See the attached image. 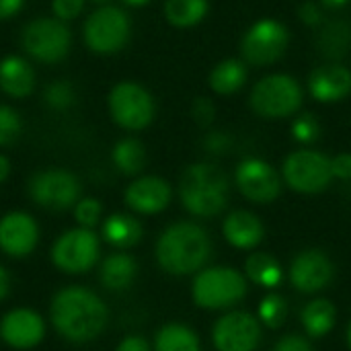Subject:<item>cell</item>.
<instances>
[{"label":"cell","instance_id":"ab89813d","mask_svg":"<svg viewBox=\"0 0 351 351\" xmlns=\"http://www.w3.org/2000/svg\"><path fill=\"white\" fill-rule=\"evenodd\" d=\"M331 169H333V177L341 179V181H350L351 179V154L343 152L337 154L335 158H331Z\"/></svg>","mask_w":351,"mask_h":351},{"label":"cell","instance_id":"d590c367","mask_svg":"<svg viewBox=\"0 0 351 351\" xmlns=\"http://www.w3.org/2000/svg\"><path fill=\"white\" fill-rule=\"evenodd\" d=\"M191 113H193V119L199 123V125H210L214 121V103L208 99V97H197L193 101V107H191Z\"/></svg>","mask_w":351,"mask_h":351},{"label":"cell","instance_id":"277c9868","mask_svg":"<svg viewBox=\"0 0 351 351\" xmlns=\"http://www.w3.org/2000/svg\"><path fill=\"white\" fill-rule=\"evenodd\" d=\"M191 296L199 308L224 311L247 296V280L232 267H210L195 276Z\"/></svg>","mask_w":351,"mask_h":351},{"label":"cell","instance_id":"8992f818","mask_svg":"<svg viewBox=\"0 0 351 351\" xmlns=\"http://www.w3.org/2000/svg\"><path fill=\"white\" fill-rule=\"evenodd\" d=\"M282 175L290 189L298 193H321L329 187L333 179L331 158L317 150H296L292 152L282 167Z\"/></svg>","mask_w":351,"mask_h":351},{"label":"cell","instance_id":"9c48e42d","mask_svg":"<svg viewBox=\"0 0 351 351\" xmlns=\"http://www.w3.org/2000/svg\"><path fill=\"white\" fill-rule=\"evenodd\" d=\"M109 111L117 125L138 132L154 119V101L136 82H119L109 95Z\"/></svg>","mask_w":351,"mask_h":351},{"label":"cell","instance_id":"cb8c5ba5","mask_svg":"<svg viewBox=\"0 0 351 351\" xmlns=\"http://www.w3.org/2000/svg\"><path fill=\"white\" fill-rule=\"evenodd\" d=\"M103 237L109 245L128 249L142 239V224L130 214H113L103 224Z\"/></svg>","mask_w":351,"mask_h":351},{"label":"cell","instance_id":"5bb4252c","mask_svg":"<svg viewBox=\"0 0 351 351\" xmlns=\"http://www.w3.org/2000/svg\"><path fill=\"white\" fill-rule=\"evenodd\" d=\"M234 181L239 191L253 204H269L282 191V177L261 158H245L234 171Z\"/></svg>","mask_w":351,"mask_h":351},{"label":"cell","instance_id":"5b68a950","mask_svg":"<svg viewBox=\"0 0 351 351\" xmlns=\"http://www.w3.org/2000/svg\"><path fill=\"white\" fill-rule=\"evenodd\" d=\"M302 86L290 74H271L261 78L249 97L251 109L267 119H282L298 113L302 107Z\"/></svg>","mask_w":351,"mask_h":351},{"label":"cell","instance_id":"7a4b0ae2","mask_svg":"<svg viewBox=\"0 0 351 351\" xmlns=\"http://www.w3.org/2000/svg\"><path fill=\"white\" fill-rule=\"evenodd\" d=\"M212 253L208 232L193 222L171 224L156 241V261L171 276L197 274Z\"/></svg>","mask_w":351,"mask_h":351},{"label":"cell","instance_id":"ffe728a7","mask_svg":"<svg viewBox=\"0 0 351 351\" xmlns=\"http://www.w3.org/2000/svg\"><path fill=\"white\" fill-rule=\"evenodd\" d=\"M222 234L237 249H253L263 241L265 228L255 214L247 210H237L226 216L222 224Z\"/></svg>","mask_w":351,"mask_h":351},{"label":"cell","instance_id":"30bf717a","mask_svg":"<svg viewBox=\"0 0 351 351\" xmlns=\"http://www.w3.org/2000/svg\"><path fill=\"white\" fill-rule=\"evenodd\" d=\"M99 259V239L90 228H74L62 234L51 249V261L66 274H86Z\"/></svg>","mask_w":351,"mask_h":351},{"label":"cell","instance_id":"4316f807","mask_svg":"<svg viewBox=\"0 0 351 351\" xmlns=\"http://www.w3.org/2000/svg\"><path fill=\"white\" fill-rule=\"evenodd\" d=\"M154 351H199V337L193 329L171 323L156 333Z\"/></svg>","mask_w":351,"mask_h":351},{"label":"cell","instance_id":"4fadbf2b","mask_svg":"<svg viewBox=\"0 0 351 351\" xmlns=\"http://www.w3.org/2000/svg\"><path fill=\"white\" fill-rule=\"evenodd\" d=\"M212 339L218 351H255L261 343L259 319L245 311H234L216 321Z\"/></svg>","mask_w":351,"mask_h":351},{"label":"cell","instance_id":"6da1fadb","mask_svg":"<svg viewBox=\"0 0 351 351\" xmlns=\"http://www.w3.org/2000/svg\"><path fill=\"white\" fill-rule=\"evenodd\" d=\"M107 306L90 290L70 286L60 290L49 306V319L56 331L74 343H86L99 337L107 325Z\"/></svg>","mask_w":351,"mask_h":351},{"label":"cell","instance_id":"e575fe53","mask_svg":"<svg viewBox=\"0 0 351 351\" xmlns=\"http://www.w3.org/2000/svg\"><path fill=\"white\" fill-rule=\"evenodd\" d=\"M74 216H76V222L80 224V228H93L101 220V204L90 197L80 199L74 206Z\"/></svg>","mask_w":351,"mask_h":351},{"label":"cell","instance_id":"7bdbcfd3","mask_svg":"<svg viewBox=\"0 0 351 351\" xmlns=\"http://www.w3.org/2000/svg\"><path fill=\"white\" fill-rule=\"evenodd\" d=\"M21 6H23V0H0V21L16 14Z\"/></svg>","mask_w":351,"mask_h":351},{"label":"cell","instance_id":"ac0fdd59","mask_svg":"<svg viewBox=\"0 0 351 351\" xmlns=\"http://www.w3.org/2000/svg\"><path fill=\"white\" fill-rule=\"evenodd\" d=\"M308 90L319 103H337L351 93V70L343 64H323L308 76Z\"/></svg>","mask_w":351,"mask_h":351},{"label":"cell","instance_id":"74e56055","mask_svg":"<svg viewBox=\"0 0 351 351\" xmlns=\"http://www.w3.org/2000/svg\"><path fill=\"white\" fill-rule=\"evenodd\" d=\"M84 6V0H53V12L62 21H70L80 14Z\"/></svg>","mask_w":351,"mask_h":351},{"label":"cell","instance_id":"83f0119b","mask_svg":"<svg viewBox=\"0 0 351 351\" xmlns=\"http://www.w3.org/2000/svg\"><path fill=\"white\" fill-rule=\"evenodd\" d=\"M210 10L208 0H167L165 16L173 27H193L206 19Z\"/></svg>","mask_w":351,"mask_h":351},{"label":"cell","instance_id":"681fc988","mask_svg":"<svg viewBox=\"0 0 351 351\" xmlns=\"http://www.w3.org/2000/svg\"><path fill=\"white\" fill-rule=\"evenodd\" d=\"M93 2H99V4H103V2H107V0H93Z\"/></svg>","mask_w":351,"mask_h":351},{"label":"cell","instance_id":"3957f363","mask_svg":"<svg viewBox=\"0 0 351 351\" xmlns=\"http://www.w3.org/2000/svg\"><path fill=\"white\" fill-rule=\"evenodd\" d=\"M228 179L214 162L189 165L179 181L183 208L197 218H214L228 206Z\"/></svg>","mask_w":351,"mask_h":351},{"label":"cell","instance_id":"ee69618b","mask_svg":"<svg viewBox=\"0 0 351 351\" xmlns=\"http://www.w3.org/2000/svg\"><path fill=\"white\" fill-rule=\"evenodd\" d=\"M8 288H10V278H8L6 269L0 265V300H2V298H6Z\"/></svg>","mask_w":351,"mask_h":351},{"label":"cell","instance_id":"1f68e13d","mask_svg":"<svg viewBox=\"0 0 351 351\" xmlns=\"http://www.w3.org/2000/svg\"><path fill=\"white\" fill-rule=\"evenodd\" d=\"M292 136L300 144H313L321 136V123L313 113H302L292 123Z\"/></svg>","mask_w":351,"mask_h":351},{"label":"cell","instance_id":"d4e9b609","mask_svg":"<svg viewBox=\"0 0 351 351\" xmlns=\"http://www.w3.org/2000/svg\"><path fill=\"white\" fill-rule=\"evenodd\" d=\"M138 274V265L134 257L125 253L109 255L101 265V282L109 290H125Z\"/></svg>","mask_w":351,"mask_h":351},{"label":"cell","instance_id":"836d02e7","mask_svg":"<svg viewBox=\"0 0 351 351\" xmlns=\"http://www.w3.org/2000/svg\"><path fill=\"white\" fill-rule=\"evenodd\" d=\"M21 132V117L6 105H0V146L10 144Z\"/></svg>","mask_w":351,"mask_h":351},{"label":"cell","instance_id":"4dcf8cb0","mask_svg":"<svg viewBox=\"0 0 351 351\" xmlns=\"http://www.w3.org/2000/svg\"><path fill=\"white\" fill-rule=\"evenodd\" d=\"M288 304L280 294H267L259 304V321L269 329H280L286 323Z\"/></svg>","mask_w":351,"mask_h":351},{"label":"cell","instance_id":"f35d334b","mask_svg":"<svg viewBox=\"0 0 351 351\" xmlns=\"http://www.w3.org/2000/svg\"><path fill=\"white\" fill-rule=\"evenodd\" d=\"M274 351H313V346L302 335H286L276 343Z\"/></svg>","mask_w":351,"mask_h":351},{"label":"cell","instance_id":"7dc6e473","mask_svg":"<svg viewBox=\"0 0 351 351\" xmlns=\"http://www.w3.org/2000/svg\"><path fill=\"white\" fill-rule=\"evenodd\" d=\"M125 4H130V6H144V4H148L150 0H123Z\"/></svg>","mask_w":351,"mask_h":351},{"label":"cell","instance_id":"8d00e7d4","mask_svg":"<svg viewBox=\"0 0 351 351\" xmlns=\"http://www.w3.org/2000/svg\"><path fill=\"white\" fill-rule=\"evenodd\" d=\"M298 16H300V21H302L304 25H308V27H317V25L323 23V10H321L319 4L313 2V0H306V2H302V4L298 6Z\"/></svg>","mask_w":351,"mask_h":351},{"label":"cell","instance_id":"484cf974","mask_svg":"<svg viewBox=\"0 0 351 351\" xmlns=\"http://www.w3.org/2000/svg\"><path fill=\"white\" fill-rule=\"evenodd\" d=\"M245 274L261 288H276L284 278L282 265L269 253H251L245 261Z\"/></svg>","mask_w":351,"mask_h":351},{"label":"cell","instance_id":"52a82bcc","mask_svg":"<svg viewBox=\"0 0 351 351\" xmlns=\"http://www.w3.org/2000/svg\"><path fill=\"white\" fill-rule=\"evenodd\" d=\"M290 33L276 19H261L249 27L241 41V51L247 64L257 68L276 64L288 49Z\"/></svg>","mask_w":351,"mask_h":351},{"label":"cell","instance_id":"b9f144b4","mask_svg":"<svg viewBox=\"0 0 351 351\" xmlns=\"http://www.w3.org/2000/svg\"><path fill=\"white\" fill-rule=\"evenodd\" d=\"M115 351H150V346L144 337L132 335V337H125Z\"/></svg>","mask_w":351,"mask_h":351},{"label":"cell","instance_id":"603a6c76","mask_svg":"<svg viewBox=\"0 0 351 351\" xmlns=\"http://www.w3.org/2000/svg\"><path fill=\"white\" fill-rule=\"evenodd\" d=\"M335 319H337V308L327 298L311 300L300 315L302 327L311 337H325L335 327Z\"/></svg>","mask_w":351,"mask_h":351},{"label":"cell","instance_id":"bcb514c9","mask_svg":"<svg viewBox=\"0 0 351 351\" xmlns=\"http://www.w3.org/2000/svg\"><path fill=\"white\" fill-rule=\"evenodd\" d=\"M327 8H341V6H346L350 0H321Z\"/></svg>","mask_w":351,"mask_h":351},{"label":"cell","instance_id":"ba28073f","mask_svg":"<svg viewBox=\"0 0 351 351\" xmlns=\"http://www.w3.org/2000/svg\"><path fill=\"white\" fill-rule=\"evenodd\" d=\"M130 39V19L117 6L95 10L84 23V41L97 53L119 51Z\"/></svg>","mask_w":351,"mask_h":351},{"label":"cell","instance_id":"7402d4cb","mask_svg":"<svg viewBox=\"0 0 351 351\" xmlns=\"http://www.w3.org/2000/svg\"><path fill=\"white\" fill-rule=\"evenodd\" d=\"M247 82V68L241 60L228 58L214 66L210 72V88L220 97H230Z\"/></svg>","mask_w":351,"mask_h":351},{"label":"cell","instance_id":"f1b7e54d","mask_svg":"<svg viewBox=\"0 0 351 351\" xmlns=\"http://www.w3.org/2000/svg\"><path fill=\"white\" fill-rule=\"evenodd\" d=\"M319 49L333 60H341L351 47V29L343 21H331L323 27L319 39H317Z\"/></svg>","mask_w":351,"mask_h":351},{"label":"cell","instance_id":"d6986e66","mask_svg":"<svg viewBox=\"0 0 351 351\" xmlns=\"http://www.w3.org/2000/svg\"><path fill=\"white\" fill-rule=\"evenodd\" d=\"M171 185L160 177H140L125 189V204L138 214H158L171 204Z\"/></svg>","mask_w":351,"mask_h":351},{"label":"cell","instance_id":"f546056e","mask_svg":"<svg viewBox=\"0 0 351 351\" xmlns=\"http://www.w3.org/2000/svg\"><path fill=\"white\" fill-rule=\"evenodd\" d=\"M113 162L123 175H138L146 165V150L140 140L125 138L113 148Z\"/></svg>","mask_w":351,"mask_h":351},{"label":"cell","instance_id":"8fae6325","mask_svg":"<svg viewBox=\"0 0 351 351\" xmlns=\"http://www.w3.org/2000/svg\"><path fill=\"white\" fill-rule=\"evenodd\" d=\"M29 195L41 208L58 212L78 204L80 183L70 171L47 169L33 175V179L29 181Z\"/></svg>","mask_w":351,"mask_h":351},{"label":"cell","instance_id":"c3c4849f","mask_svg":"<svg viewBox=\"0 0 351 351\" xmlns=\"http://www.w3.org/2000/svg\"><path fill=\"white\" fill-rule=\"evenodd\" d=\"M348 346H350V350H351V323H350V327H348Z\"/></svg>","mask_w":351,"mask_h":351},{"label":"cell","instance_id":"2e32d148","mask_svg":"<svg viewBox=\"0 0 351 351\" xmlns=\"http://www.w3.org/2000/svg\"><path fill=\"white\" fill-rule=\"evenodd\" d=\"M45 335L43 319L29 308H16L0 321V337L14 350L35 348Z\"/></svg>","mask_w":351,"mask_h":351},{"label":"cell","instance_id":"e0dca14e","mask_svg":"<svg viewBox=\"0 0 351 351\" xmlns=\"http://www.w3.org/2000/svg\"><path fill=\"white\" fill-rule=\"evenodd\" d=\"M39 239L35 220L25 212H10L0 220V249L10 257L29 255Z\"/></svg>","mask_w":351,"mask_h":351},{"label":"cell","instance_id":"9a60e30c","mask_svg":"<svg viewBox=\"0 0 351 351\" xmlns=\"http://www.w3.org/2000/svg\"><path fill=\"white\" fill-rule=\"evenodd\" d=\"M333 276L335 267L331 259L319 249L302 251L290 265V282L302 294H315L325 290L331 284Z\"/></svg>","mask_w":351,"mask_h":351},{"label":"cell","instance_id":"d6a6232c","mask_svg":"<svg viewBox=\"0 0 351 351\" xmlns=\"http://www.w3.org/2000/svg\"><path fill=\"white\" fill-rule=\"evenodd\" d=\"M43 99H45V103H47L49 107H53V109H66V107H70L72 101H74V88H72L70 82L58 80V82H51V84L45 88Z\"/></svg>","mask_w":351,"mask_h":351},{"label":"cell","instance_id":"f6af8a7d","mask_svg":"<svg viewBox=\"0 0 351 351\" xmlns=\"http://www.w3.org/2000/svg\"><path fill=\"white\" fill-rule=\"evenodd\" d=\"M8 171H10V165H8V160L0 154V183L8 177Z\"/></svg>","mask_w":351,"mask_h":351},{"label":"cell","instance_id":"60d3db41","mask_svg":"<svg viewBox=\"0 0 351 351\" xmlns=\"http://www.w3.org/2000/svg\"><path fill=\"white\" fill-rule=\"evenodd\" d=\"M204 144H206V150H210L214 154H222V152L228 150L230 138L224 132H212V134H208V138H206Z\"/></svg>","mask_w":351,"mask_h":351},{"label":"cell","instance_id":"7c38bea8","mask_svg":"<svg viewBox=\"0 0 351 351\" xmlns=\"http://www.w3.org/2000/svg\"><path fill=\"white\" fill-rule=\"evenodd\" d=\"M70 29L56 19H37L23 31L25 51L39 62H58L70 49Z\"/></svg>","mask_w":351,"mask_h":351},{"label":"cell","instance_id":"44dd1931","mask_svg":"<svg viewBox=\"0 0 351 351\" xmlns=\"http://www.w3.org/2000/svg\"><path fill=\"white\" fill-rule=\"evenodd\" d=\"M33 70L27 60L8 56L0 62V88L16 99L27 97L33 90Z\"/></svg>","mask_w":351,"mask_h":351}]
</instances>
